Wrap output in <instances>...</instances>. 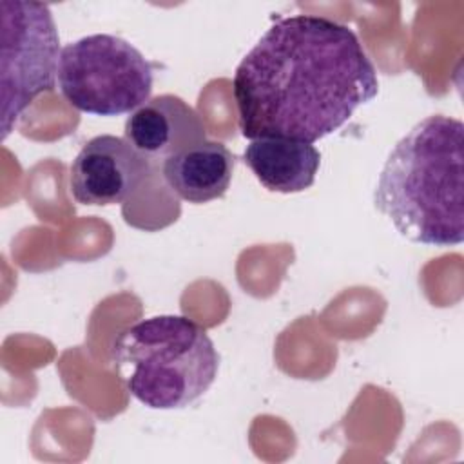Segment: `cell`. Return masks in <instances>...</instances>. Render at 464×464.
<instances>
[{
    "instance_id": "3957f363",
    "label": "cell",
    "mask_w": 464,
    "mask_h": 464,
    "mask_svg": "<svg viewBox=\"0 0 464 464\" xmlns=\"http://www.w3.org/2000/svg\"><path fill=\"white\" fill-rule=\"evenodd\" d=\"M112 362L136 401L152 410H178L212 386L219 353L192 319L154 315L118 334Z\"/></svg>"
},
{
    "instance_id": "9c48e42d",
    "label": "cell",
    "mask_w": 464,
    "mask_h": 464,
    "mask_svg": "<svg viewBox=\"0 0 464 464\" xmlns=\"http://www.w3.org/2000/svg\"><path fill=\"white\" fill-rule=\"evenodd\" d=\"M243 161L270 192L294 194L314 185L321 154L312 143L266 136L250 140Z\"/></svg>"
},
{
    "instance_id": "6da1fadb",
    "label": "cell",
    "mask_w": 464,
    "mask_h": 464,
    "mask_svg": "<svg viewBox=\"0 0 464 464\" xmlns=\"http://www.w3.org/2000/svg\"><path fill=\"white\" fill-rule=\"evenodd\" d=\"M232 89L245 138L314 143L372 102L379 78L353 29L294 14L261 34L239 62Z\"/></svg>"
},
{
    "instance_id": "ba28073f",
    "label": "cell",
    "mask_w": 464,
    "mask_h": 464,
    "mask_svg": "<svg viewBox=\"0 0 464 464\" xmlns=\"http://www.w3.org/2000/svg\"><path fill=\"white\" fill-rule=\"evenodd\" d=\"M236 158L221 141H201L161 165L169 190L188 203H208L223 198L234 174Z\"/></svg>"
},
{
    "instance_id": "7a4b0ae2",
    "label": "cell",
    "mask_w": 464,
    "mask_h": 464,
    "mask_svg": "<svg viewBox=\"0 0 464 464\" xmlns=\"http://www.w3.org/2000/svg\"><path fill=\"white\" fill-rule=\"evenodd\" d=\"M375 208L395 230L420 245L464 239V125L433 114L390 150L373 190Z\"/></svg>"
},
{
    "instance_id": "5b68a950",
    "label": "cell",
    "mask_w": 464,
    "mask_h": 464,
    "mask_svg": "<svg viewBox=\"0 0 464 464\" xmlns=\"http://www.w3.org/2000/svg\"><path fill=\"white\" fill-rule=\"evenodd\" d=\"M2 138H7L22 112L44 92L54 89L60 38L49 5L2 0Z\"/></svg>"
},
{
    "instance_id": "277c9868",
    "label": "cell",
    "mask_w": 464,
    "mask_h": 464,
    "mask_svg": "<svg viewBox=\"0 0 464 464\" xmlns=\"http://www.w3.org/2000/svg\"><path fill=\"white\" fill-rule=\"evenodd\" d=\"M56 80L74 109L120 116L150 100L152 65L120 36L89 34L62 47Z\"/></svg>"
},
{
    "instance_id": "8992f818",
    "label": "cell",
    "mask_w": 464,
    "mask_h": 464,
    "mask_svg": "<svg viewBox=\"0 0 464 464\" xmlns=\"http://www.w3.org/2000/svg\"><path fill=\"white\" fill-rule=\"evenodd\" d=\"M154 170L125 138L89 140L71 163L69 188L82 205H116L134 198Z\"/></svg>"
},
{
    "instance_id": "52a82bcc",
    "label": "cell",
    "mask_w": 464,
    "mask_h": 464,
    "mask_svg": "<svg viewBox=\"0 0 464 464\" xmlns=\"http://www.w3.org/2000/svg\"><path fill=\"white\" fill-rule=\"evenodd\" d=\"M123 138L154 169L207 140L199 114L179 96L160 94L138 107L125 121Z\"/></svg>"
}]
</instances>
